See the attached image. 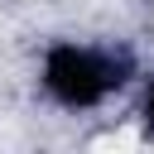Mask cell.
<instances>
[{
  "mask_svg": "<svg viewBox=\"0 0 154 154\" xmlns=\"http://www.w3.org/2000/svg\"><path fill=\"white\" fill-rule=\"evenodd\" d=\"M130 144H140V135H135V130H116V135L96 140V149H130Z\"/></svg>",
  "mask_w": 154,
  "mask_h": 154,
  "instance_id": "6da1fadb",
  "label": "cell"
}]
</instances>
